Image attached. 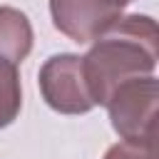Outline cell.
Here are the masks:
<instances>
[{"instance_id":"cell-1","label":"cell","mask_w":159,"mask_h":159,"mask_svg":"<svg viewBox=\"0 0 159 159\" xmlns=\"http://www.w3.org/2000/svg\"><path fill=\"white\" fill-rule=\"evenodd\" d=\"M159 60V32L152 15L134 12L122 15L102 35L89 42L87 55H82L84 80L94 104L107 102V97L127 80L154 75Z\"/></svg>"},{"instance_id":"cell-2","label":"cell","mask_w":159,"mask_h":159,"mask_svg":"<svg viewBox=\"0 0 159 159\" xmlns=\"http://www.w3.org/2000/svg\"><path fill=\"white\" fill-rule=\"evenodd\" d=\"M157 99L159 82L154 75L134 77L114 87L104 107L112 129L122 142L132 144H157Z\"/></svg>"},{"instance_id":"cell-3","label":"cell","mask_w":159,"mask_h":159,"mask_svg":"<svg viewBox=\"0 0 159 159\" xmlns=\"http://www.w3.org/2000/svg\"><path fill=\"white\" fill-rule=\"evenodd\" d=\"M37 84L45 104L60 114H87L97 107L84 80L82 57L75 52L47 57L37 72Z\"/></svg>"},{"instance_id":"cell-4","label":"cell","mask_w":159,"mask_h":159,"mask_svg":"<svg viewBox=\"0 0 159 159\" xmlns=\"http://www.w3.org/2000/svg\"><path fill=\"white\" fill-rule=\"evenodd\" d=\"M134 0H50V17L57 32L77 45H89Z\"/></svg>"},{"instance_id":"cell-5","label":"cell","mask_w":159,"mask_h":159,"mask_svg":"<svg viewBox=\"0 0 159 159\" xmlns=\"http://www.w3.org/2000/svg\"><path fill=\"white\" fill-rule=\"evenodd\" d=\"M32 42L35 32L30 17L12 5H0V57L20 65L32 52Z\"/></svg>"},{"instance_id":"cell-6","label":"cell","mask_w":159,"mask_h":159,"mask_svg":"<svg viewBox=\"0 0 159 159\" xmlns=\"http://www.w3.org/2000/svg\"><path fill=\"white\" fill-rule=\"evenodd\" d=\"M22 109V87L17 65L0 57V129L10 127Z\"/></svg>"},{"instance_id":"cell-7","label":"cell","mask_w":159,"mask_h":159,"mask_svg":"<svg viewBox=\"0 0 159 159\" xmlns=\"http://www.w3.org/2000/svg\"><path fill=\"white\" fill-rule=\"evenodd\" d=\"M102 159H157V144H132L117 142L112 144Z\"/></svg>"}]
</instances>
